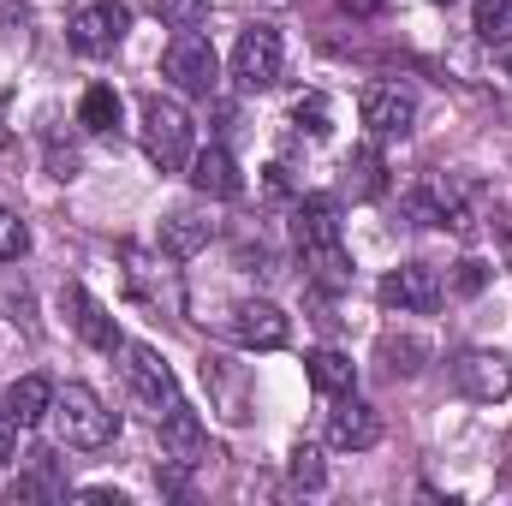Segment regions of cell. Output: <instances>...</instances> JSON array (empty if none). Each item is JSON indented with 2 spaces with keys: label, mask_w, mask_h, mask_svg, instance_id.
I'll use <instances>...</instances> for the list:
<instances>
[{
  "label": "cell",
  "mask_w": 512,
  "mask_h": 506,
  "mask_svg": "<svg viewBox=\"0 0 512 506\" xmlns=\"http://www.w3.org/2000/svg\"><path fill=\"white\" fill-rule=\"evenodd\" d=\"M292 245H298L316 286L340 292L352 280V256H346V239H340V197H304L292 209Z\"/></svg>",
  "instance_id": "cell-1"
},
{
  "label": "cell",
  "mask_w": 512,
  "mask_h": 506,
  "mask_svg": "<svg viewBox=\"0 0 512 506\" xmlns=\"http://www.w3.org/2000/svg\"><path fill=\"white\" fill-rule=\"evenodd\" d=\"M405 215L417 227H453V233H471L477 227V209H471V185L459 173H423L405 185Z\"/></svg>",
  "instance_id": "cell-2"
},
{
  "label": "cell",
  "mask_w": 512,
  "mask_h": 506,
  "mask_svg": "<svg viewBox=\"0 0 512 506\" xmlns=\"http://www.w3.org/2000/svg\"><path fill=\"white\" fill-rule=\"evenodd\" d=\"M54 429H60V441H66V447L96 453V447H108V441L120 435V417L102 405V393H96V387L66 381V387H54Z\"/></svg>",
  "instance_id": "cell-3"
},
{
  "label": "cell",
  "mask_w": 512,
  "mask_h": 506,
  "mask_svg": "<svg viewBox=\"0 0 512 506\" xmlns=\"http://www.w3.org/2000/svg\"><path fill=\"white\" fill-rule=\"evenodd\" d=\"M137 120H143V149H149V161H155L161 173L191 167V114H185L173 96H143Z\"/></svg>",
  "instance_id": "cell-4"
},
{
  "label": "cell",
  "mask_w": 512,
  "mask_h": 506,
  "mask_svg": "<svg viewBox=\"0 0 512 506\" xmlns=\"http://www.w3.org/2000/svg\"><path fill=\"white\" fill-rule=\"evenodd\" d=\"M161 72H167L185 96H215V90H221V60H215L209 36H197V30H173V42H167V54H161Z\"/></svg>",
  "instance_id": "cell-5"
},
{
  "label": "cell",
  "mask_w": 512,
  "mask_h": 506,
  "mask_svg": "<svg viewBox=\"0 0 512 506\" xmlns=\"http://www.w3.org/2000/svg\"><path fill=\"white\" fill-rule=\"evenodd\" d=\"M126 381L155 417L179 405V376H173V364H167L149 340H126Z\"/></svg>",
  "instance_id": "cell-6"
},
{
  "label": "cell",
  "mask_w": 512,
  "mask_h": 506,
  "mask_svg": "<svg viewBox=\"0 0 512 506\" xmlns=\"http://www.w3.org/2000/svg\"><path fill=\"white\" fill-rule=\"evenodd\" d=\"M126 30H131V6L126 0H90V6L72 12V48L90 54V60L114 54V48L126 42Z\"/></svg>",
  "instance_id": "cell-7"
},
{
  "label": "cell",
  "mask_w": 512,
  "mask_h": 506,
  "mask_svg": "<svg viewBox=\"0 0 512 506\" xmlns=\"http://www.w3.org/2000/svg\"><path fill=\"white\" fill-rule=\"evenodd\" d=\"M280 66H286V48H280V30H274V24H251V30L233 42V78H239V90H268V84H280Z\"/></svg>",
  "instance_id": "cell-8"
},
{
  "label": "cell",
  "mask_w": 512,
  "mask_h": 506,
  "mask_svg": "<svg viewBox=\"0 0 512 506\" xmlns=\"http://www.w3.org/2000/svg\"><path fill=\"white\" fill-rule=\"evenodd\" d=\"M441 298H447V280L429 262H405L382 280V304L399 316H429V310H441Z\"/></svg>",
  "instance_id": "cell-9"
},
{
  "label": "cell",
  "mask_w": 512,
  "mask_h": 506,
  "mask_svg": "<svg viewBox=\"0 0 512 506\" xmlns=\"http://www.w3.org/2000/svg\"><path fill=\"white\" fill-rule=\"evenodd\" d=\"M453 387L465 393V399H477V405H501L512 393V358L501 352H459L453 358Z\"/></svg>",
  "instance_id": "cell-10"
},
{
  "label": "cell",
  "mask_w": 512,
  "mask_h": 506,
  "mask_svg": "<svg viewBox=\"0 0 512 506\" xmlns=\"http://www.w3.org/2000/svg\"><path fill=\"white\" fill-rule=\"evenodd\" d=\"M233 340L245 346V352H280L286 340H292V316L280 310V304H268V298H245V304H233Z\"/></svg>",
  "instance_id": "cell-11"
},
{
  "label": "cell",
  "mask_w": 512,
  "mask_h": 506,
  "mask_svg": "<svg viewBox=\"0 0 512 506\" xmlns=\"http://www.w3.org/2000/svg\"><path fill=\"white\" fill-rule=\"evenodd\" d=\"M120 262H126V286L143 298V304H161V310H179V304H185L179 274H173L155 251H143V245H120Z\"/></svg>",
  "instance_id": "cell-12"
},
{
  "label": "cell",
  "mask_w": 512,
  "mask_h": 506,
  "mask_svg": "<svg viewBox=\"0 0 512 506\" xmlns=\"http://www.w3.org/2000/svg\"><path fill=\"white\" fill-rule=\"evenodd\" d=\"M60 304H66V322L78 328V340L90 346V352H126V334H120V322L108 316V304H96L78 280L60 292Z\"/></svg>",
  "instance_id": "cell-13"
},
{
  "label": "cell",
  "mask_w": 512,
  "mask_h": 506,
  "mask_svg": "<svg viewBox=\"0 0 512 506\" xmlns=\"http://www.w3.org/2000/svg\"><path fill=\"white\" fill-rule=\"evenodd\" d=\"M155 429H161V459L167 465H185V471H197L203 459H209V429L197 423V411L179 399L173 411H161L155 417Z\"/></svg>",
  "instance_id": "cell-14"
},
{
  "label": "cell",
  "mask_w": 512,
  "mask_h": 506,
  "mask_svg": "<svg viewBox=\"0 0 512 506\" xmlns=\"http://www.w3.org/2000/svg\"><path fill=\"white\" fill-rule=\"evenodd\" d=\"M358 120L376 137H405V131L417 126V96L399 90V84H370L364 102H358Z\"/></svg>",
  "instance_id": "cell-15"
},
{
  "label": "cell",
  "mask_w": 512,
  "mask_h": 506,
  "mask_svg": "<svg viewBox=\"0 0 512 506\" xmlns=\"http://www.w3.org/2000/svg\"><path fill=\"white\" fill-rule=\"evenodd\" d=\"M328 441L340 453H370L382 441V411L364 405V399H340V411L328 417Z\"/></svg>",
  "instance_id": "cell-16"
},
{
  "label": "cell",
  "mask_w": 512,
  "mask_h": 506,
  "mask_svg": "<svg viewBox=\"0 0 512 506\" xmlns=\"http://www.w3.org/2000/svg\"><path fill=\"white\" fill-rule=\"evenodd\" d=\"M191 185H197L203 197H239V191H245V173H239V161H233L221 143H209V149L191 155Z\"/></svg>",
  "instance_id": "cell-17"
},
{
  "label": "cell",
  "mask_w": 512,
  "mask_h": 506,
  "mask_svg": "<svg viewBox=\"0 0 512 506\" xmlns=\"http://www.w3.org/2000/svg\"><path fill=\"white\" fill-rule=\"evenodd\" d=\"M304 376L316 393H328V399H340V393H352L358 387V364L340 352V346H316L310 358H304Z\"/></svg>",
  "instance_id": "cell-18"
},
{
  "label": "cell",
  "mask_w": 512,
  "mask_h": 506,
  "mask_svg": "<svg viewBox=\"0 0 512 506\" xmlns=\"http://www.w3.org/2000/svg\"><path fill=\"white\" fill-rule=\"evenodd\" d=\"M6 411L18 417V429H36L54 417V381L48 376H18L6 387Z\"/></svg>",
  "instance_id": "cell-19"
},
{
  "label": "cell",
  "mask_w": 512,
  "mask_h": 506,
  "mask_svg": "<svg viewBox=\"0 0 512 506\" xmlns=\"http://www.w3.org/2000/svg\"><path fill=\"white\" fill-rule=\"evenodd\" d=\"M209 239H215V221H203V215H191V209H179V215L161 221V251L167 256H197Z\"/></svg>",
  "instance_id": "cell-20"
},
{
  "label": "cell",
  "mask_w": 512,
  "mask_h": 506,
  "mask_svg": "<svg viewBox=\"0 0 512 506\" xmlns=\"http://www.w3.org/2000/svg\"><path fill=\"white\" fill-rule=\"evenodd\" d=\"M36 471L12 483V501H48V495H66V477H60V459L54 453H30Z\"/></svg>",
  "instance_id": "cell-21"
},
{
  "label": "cell",
  "mask_w": 512,
  "mask_h": 506,
  "mask_svg": "<svg viewBox=\"0 0 512 506\" xmlns=\"http://www.w3.org/2000/svg\"><path fill=\"white\" fill-rule=\"evenodd\" d=\"M78 126L84 131H114L120 126V90L114 84H90L78 102Z\"/></svg>",
  "instance_id": "cell-22"
},
{
  "label": "cell",
  "mask_w": 512,
  "mask_h": 506,
  "mask_svg": "<svg viewBox=\"0 0 512 506\" xmlns=\"http://www.w3.org/2000/svg\"><path fill=\"white\" fill-rule=\"evenodd\" d=\"M346 185H352V197H382V191H387L382 149H358V155L346 161Z\"/></svg>",
  "instance_id": "cell-23"
},
{
  "label": "cell",
  "mask_w": 512,
  "mask_h": 506,
  "mask_svg": "<svg viewBox=\"0 0 512 506\" xmlns=\"http://www.w3.org/2000/svg\"><path fill=\"white\" fill-rule=\"evenodd\" d=\"M471 30H477L489 48L512 42V0H477V18H471Z\"/></svg>",
  "instance_id": "cell-24"
},
{
  "label": "cell",
  "mask_w": 512,
  "mask_h": 506,
  "mask_svg": "<svg viewBox=\"0 0 512 506\" xmlns=\"http://www.w3.org/2000/svg\"><path fill=\"white\" fill-rule=\"evenodd\" d=\"M292 126L304 131V137H316V143H322V137L334 131V108H328V96H322V90L298 96V108H292Z\"/></svg>",
  "instance_id": "cell-25"
},
{
  "label": "cell",
  "mask_w": 512,
  "mask_h": 506,
  "mask_svg": "<svg viewBox=\"0 0 512 506\" xmlns=\"http://www.w3.org/2000/svg\"><path fill=\"white\" fill-rule=\"evenodd\" d=\"M286 477H292V489H310V495H316V489L328 483V465H322V453H316L310 441H298V447H292V465H286Z\"/></svg>",
  "instance_id": "cell-26"
},
{
  "label": "cell",
  "mask_w": 512,
  "mask_h": 506,
  "mask_svg": "<svg viewBox=\"0 0 512 506\" xmlns=\"http://www.w3.org/2000/svg\"><path fill=\"white\" fill-rule=\"evenodd\" d=\"M423 358H429V346H423V340H382L387 376H417V370H423Z\"/></svg>",
  "instance_id": "cell-27"
},
{
  "label": "cell",
  "mask_w": 512,
  "mask_h": 506,
  "mask_svg": "<svg viewBox=\"0 0 512 506\" xmlns=\"http://www.w3.org/2000/svg\"><path fill=\"white\" fill-rule=\"evenodd\" d=\"M149 12H155L167 30H197L203 12H209V0H149Z\"/></svg>",
  "instance_id": "cell-28"
},
{
  "label": "cell",
  "mask_w": 512,
  "mask_h": 506,
  "mask_svg": "<svg viewBox=\"0 0 512 506\" xmlns=\"http://www.w3.org/2000/svg\"><path fill=\"white\" fill-rule=\"evenodd\" d=\"M24 251H30V227L12 209H0V262H18Z\"/></svg>",
  "instance_id": "cell-29"
},
{
  "label": "cell",
  "mask_w": 512,
  "mask_h": 506,
  "mask_svg": "<svg viewBox=\"0 0 512 506\" xmlns=\"http://www.w3.org/2000/svg\"><path fill=\"white\" fill-rule=\"evenodd\" d=\"M6 465H18V417L12 411H0V471Z\"/></svg>",
  "instance_id": "cell-30"
},
{
  "label": "cell",
  "mask_w": 512,
  "mask_h": 506,
  "mask_svg": "<svg viewBox=\"0 0 512 506\" xmlns=\"http://www.w3.org/2000/svg\"><path fill=\"white\" fill-rule=\"evenodd\" d=\"M483 280H489V268H483V262H459L453 292H483Z\"/></svg>",
  "instance_id": "cell-31"
},
{
  "label": "cell",
  "mask_w": 512,
  "mask_h": 506,
  "mask_svg": "<svg viewBox=\"0 0 512 506\" xmlns=\"http://www.w3.org/2000/svg\"><path fill=\"white\" fill-rule=\"evenodd\" d=\"M78 501H96V506H126L120 489H78Z\"/></svg>",
  "instance_id": "cell-32"
},
{
  "label": "cell",
  "mask_w": 512,
  "mask_h": 506,
  "mask_svg": "<svg viewBox=\"0 0 512 506\" xmlns=\"http://www.w3.org/2000/svg\"><path fill=\"white\" fill-rule=\"evenodd\" d=\"M340 6H346L352 18H376V12H382L387 0H340Z\"/></svg>",
  "instance_id": "cell-33"
},
{
  "label": "cell",
  "mask_w": 512,
  "mask_h": 506,
  "mask_svg": "<svg viewBox=\"0 0 512 506\" xmlns=\"http://www.w3.org/2000/svg\"><path fill=\"white\" fill-rule=\"evenodd\" d=\"M441 6H453V0H441Z\"/></svg>",
  "instance_id": "cell-34"
}]
</instances>
